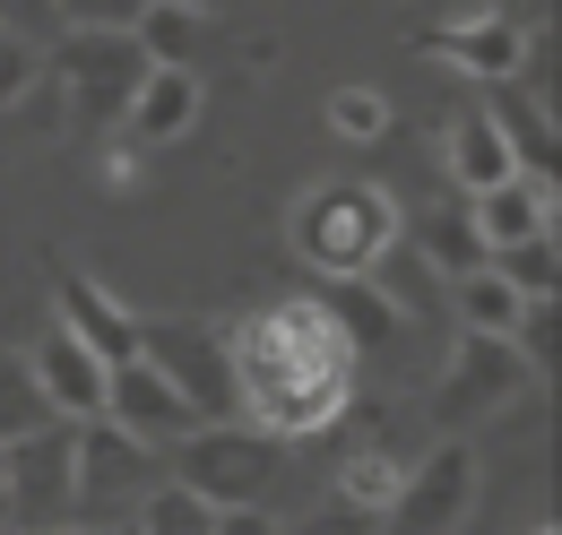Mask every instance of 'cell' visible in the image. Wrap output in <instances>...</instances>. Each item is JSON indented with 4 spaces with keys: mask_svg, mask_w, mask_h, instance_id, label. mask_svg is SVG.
Here are the masks:
<instances>
[{
    "mask_svg": "<svg viewBox=\"0 0 562 535\" xmlns=\"http://www.w3.org/2000/svg\"><path fill=\"white\" fill-rule=\"evenodd\" d=\"M450 311H459V329H485V337H510V320L528 311V294L502 276V268H468V276H450Z\"/></svg>",
    "mask_w": 562,
    "mask_h": 535,
    "instance_id": "obj_20",
    "label": "cell"
},
{
    "mask_svg": "<svg viewBox=\"0 0 562 535\" xmlns=\"http://www.w3.org/2000/svg\"><path fill=\"white\" fill-rule=\"evenodd\" d=\"M278 535H381V510H355V501H321V510H303L294 527Z\"/></svg>",
    "mask_w": 562,
    "mask_h": 535,
    "instance_id": "obj_28",
    "label": "cell"
},
{
    "mask_svg": "<svg viewBox=\"0 0 562 535\" xmlns=\"http://www.w3.org/2000/svg\"><path fill=\"white\" fill-rule=\"evenodd\" d=\"M104 182L131 191V182H139V147H104Z\"/></svg>",
    "mask_w": 562,
    "mask_h": 535,
    "instance_id": "obj_31",
    "label": "cell"
},
{
    "mask_svg": "<svg viewBox=\"0 0 562 535\" xmlns=\"http://www.w3.org/2000/svg\"><path fill=\"white\" fill-rule=\"evenodd\" d=\"M398 234H407V251H416V260L432 268L441 285L493 260V251H485V234H476V216H468V200H441V207H424L416 225H398Z\"/></svg>",
    "mask_w": 562,
    "mask_h": 535,
    "instance_id": "obj_16",
    "label": "cell"
},
{
    "mask_svg": "<svg viewBox=\"0 0 562 535\" xmlns=\"http://www.w3.org/2000/svg\"><path fill=\"white\" fill-rule=\"evenodd\" d=\"M285 467V441H269L260 423H191L182 441H173V483H191L209 510H243V501H260Z\"/></svg>",
    "mask_w": 562,
    "mask_h": 535,
    "instance_id": "obj_3",
    "label": "cell"
},
{
    "mask_svg": "<svg viewBox=\"0 0 562 535\" xmlns=\"http://www.w3.org/2000/svg\"><path fill=\"white\" fill-rule=\"evenodd\" d=\"M26 363H35V380H44V398H53V414H70V423H87V414H104V372L113 363H95L87 345H78L61 320L26 345Z\"/></svg>",
    "mask_w": 562,
    "mask_h": 535,
    "instance_id": "obj_14",
    "label": "cell"
},
{
    "mask_svg": "<svg viewBox=\"0 0 562 535\" xmlns=\"http://www.w3.org/2000/svg\"><path fill=\"white\" fill-rule=\"evenodd\" d=\"M493 113V130H502V147H510V164L528 173V182H554V113H546V95H519L510 78H502V95L485 104Z\"/></svg>",
    "mask_w": 562,
    "mask_h": 535,
    "instance_id": "obj_18",
    "label": "cell"
},
{
    "mask_svg": "<svg viewBox=\"0 0 562 535\" xmlns=\"http://www.w3.org/2000/svg\"><path fill=\"white\" fill-rule=\"evenodd\" d=\"M390 492H398V467L381 449H355L338 467V501H355V510H390Z\"/></svg>",
    "mask_w": 562,
    "mask_h": 535,
    "instance_id": "obj_26",
    "label": "cell"
},
{
    "mask_svg": "<svg viewBox=\"0 0 562 535\" xmlns=\"http://www.w3.org/2000/svg\"><path fill=\"white\" fill-rule=\"evenodd\" d=\"M519 389H528L519 345H510V337H485V329H459L450 372L432 380V423H441V441H450V432H468V423H485L493 406H510Z\"/></svg>",
    "mask_w": 562,
    "mask_h": 535,
    "instance_id": "obj_5",
    "label": "cell"
},
{
    "mask_svg": "<svg viewBox=\"0 0 562 535\" xmlns=\"http://www.w3.org/2000/svg\"><path fill=\"white\" fill-rule=\"evenodd\" d=\"M537 535H562V527H554V519H546V527H537Z\"/></svg>",
    "mask_w": 562,
    "mask_h": 535,
    "instance_id": "obj_34",
    "label": "cell"
},
{
    "mask_svg": "<svg viewBox=\"0 0 562 535\" xmlns=\"http://www.w3.org/2000/svg\"><path fill=\"white\" fill-rule=\"evenodd\" d=\"M139 9L147 0H61V26H113V35H131Z\"/></svg>",
    "mask_w": 562,
    "mask_h": 535,
    "instance_id": "obj_29",
    "label": "cell"
},
{
    "mask_svg": "<svg viewBox=\"0 0 562 535\" xmlns=\"http://www.w3.org/2000/svg\"><path fill=\"white\" fill-rule=\"evenodd\" d=\"M424 53L450 61L459 78L502 87V78L528 69V26H519V18H450V26H424Z\"/></svg>",
    "mask_w": 562,
    "mask_h": 535,
    "instance_id": "obj_11",
    "label": "cell"
},
{
    "mask_svg": "<svg viewBox=\"0 0 562 535\" xmlns=\"http://www.w3.org/2000/svg\"><path fill=\"white\" fill-rule=\"evenodd\" d=\"M104 423H122V432L147 441V449H165V441H182L200 414H191V398H182L147 354H131V363H113V372H104Z\"/></svg>",
    "mask_w": 562,
    "mask_h": 535,
    "instance_id": "obj_10",
    "label": "cell"
},
{
    "mask_svg": "<svg viewBox=\"0 0 562 535\" xmlns=\"http://www.w3.org/2000/svg\"><path fill=\"white\" fill-rule=\"evenodd\" d=\"M468 216H476L485 251H502V242H519V234L554 225V182H528V173H510V182L476 191V200H468Z\"/></svg>",
    "mask_w": 562,
    "mask_h": 535,
    "instance_id": "obj_19",
    "label": "cell"
},
{
    "mask_svg": "<svg viewBox=\"0 0 562 535\" xmlns=\"http://www.w3.org/2000/svg\"><path fill=\"white\" fill-rule=\"evenodd\" d=\"M139 535H216V510L191 483H147L139 492Z\"/></svg>",
    "mask_w": 562,
    "mask_h": 535,
    "instance_id": "obj_24",
    "label": "cell"
},
{
    "mask_svg": "<svg viewBox=\"0 0 562 535\" xmlns=\"http://www.w3.org/2000/svg\"><path fill=\"white\" fill-rule=\"evenodd\" d=\"M468 510H476V449L450 432L424 467L398 475L381 535H459V527H468Z\"/></svg>",
    "mask_w": 562,
    "mask_h": 535,
    "instance_id": "obj_7",
    "label": "cell"
},
{
    "mask_svg": "<svg viewBox=\"0 0 562 535\" xmlns=\"http://www.w3.org/2000/svg\"><path fill=\"white\" fill-rule=\"evenodd\" d=\"M191 122H200V69L147 61V78L131 87V104H122V130H131V147H173Z\"/></svg>",
    "mask_w": 562,
    "mask_h": 535,
    "instance_id": "obj_13",
    "label": "cell"
},
{
    "mask_svg": "<svg viewBox=\"0 0 562 535\" xmlns=\"http://www.w3.org/2000/svg\"><path fill=\"white\" fill-rule=\"evenodd\" d=\"M216 535H278L260 519V501H243V510H216Z\"/></svg>",
    "mask_w": 562,
    "mask_h": 535,
    "instance_id": "obj_30",
    "label": "cell"
},
{
    "mask_svg": "<svg viewBox=\"0 0 562 535\" xmlns=\"http://www.w3.org/2000/svg\"><path fill=\"white\" fill-rule=\"evenodd\" d=\"M35 87H44V53H35L18 26H0V113H9V104H26Z\"/></svg>",
    "mask_w": 562,
    "mask_h": 535,
    "instance_id": "obj_27",
    "label": "cell"
},
{
    "mask_svg": "<svg viewBox=\"0 0 562 535\" xmlns=\"http://www.w3.org/2000/svg\"><path fill=\"white\" fill-rule=\"evenodd\" d=\"M285 242H294V260L321 268V276H363L398 242V200L381 182H321V191L294 200Z\"/></svg>",
    "mask_w": 562,
    "mask_h": 535,
    "instance_id": "obj_2",
    "label": "cell"
},
{
    "mask_svg": "<svg viewBox=\"0 0 562 535\" xmlns=\"http://www.w3.org/2000/svg\"><path fill=\"white\" fill-rule=\"evenodd\" d=\"M329 130L355 138V147H372V138L390 130V95H381V87H338V95H329Z\"/></svg>",
    "mask_w": 562,
    "mask_h": 535,
    "instance_id": "obj_25",
    "label": "cell"
},
{
    "mask_svg": "<svg viewBox=\"0 0 562 535\" xmlns=\"http://www.w3.org/2000/svg\"><path fill=\"white\" fill-rule=\"evenodd\" d=\"M53 78L70 95V122H122L131 87L147 78L139 35H113V26H70L61 53H53Z\"/></svg>",
    "mask_w": 562,
    "mask_h": 535,
    "instance_id": "obj_4",
    "label": "cell"
},
{
    "mask_svg": "<svg viewBox=\"0 0 562 535\" xmlns=\"http://www.w3.org/2000/svg\"><path fill=\"white\" fill-rule=\"evenodd\" d=\"M139 354L191 398L200 423L234 414V354H225V329H216V320H139Z\"/></svg>",
    "mask_w": 562,
    "mask_h": 535,
    "instance_id": "obj_6",
    "label": "cell"
},
{
    "mask_svg": "<svg viewBox=\"0 0 562 535\" xmlns=\"http://www.w3.org/2000/svg\"><path fill=\"white\" fill-rule=\"evenodd\" d=\"M225 354H234V406H251V423H260L269 441L329 432V423L347 414L355 372H321V363H303V354L278 337L269 311L243 320V329H225Z\"/></svg>",
    "mask_w": 562,
    "mask_h": 535,
    "instance_id": "obj_1",
    "label": "cell"
},
{
    "mask_svg": "<svg viewBox=\"0 0 562 535\" xmlns=\"http://www.w3.org/2000/svg\"><path fill=\"white\" fill-rule=\"evenodd\" d=\"M200 18H209V9H182V0H147L131 35H139V53H147V61L191 69V53H200Z\"/></svg>",
    "mask_w": 562,
    "mask_h": 535,
    "instance_id": "obj_21",
    "label": "cell"
},
{
    "mask_svg": "<svg viewBox=\"0 0 562 535\" xmlns=\"http://www.w3.org/2000/svg\"><path fill=\"white\" fill-rule=\"evenodd\" d=\"M182 9H216V0H182Z\"/></svg>",
    "mask_w": 562,
    "mask_h": 535,
    "instance_id": "obj_33",
    "label": "cell"
},
{
    "mask_svg": "<svg viewBox=\"0 0 562 535\" xmlns=\"http://www.w3.org/2000/svg\"><path fill=\"white\" fill-rule=\"evenodd\" d=\"M44 423H53V398H44L35 363H26V354H0V441H26V432H44Z\"/></svg>",
    "mask_w": 562,
    "mask_h": 535,
    "instance_id": "obj_23",
    "label": "cell"
},
{
    "mask_svg": "<svg viewBox=\"0 0 562 535\" xmlns=\"http://www.w3.org/2000/svg\"><path fill=\"white\" fill-rule=\"evenodd\" d=\"M53 320H61L95 363H131V354H139V311H131L113 285H95L87 268H61V311H53Z\"/></svg>",
    "mask_w": 562,
    "mask_h": 535,
    "instance_id": "obj_12",
    "label": "cell"
},
{
    "mask_svg": "<svg viewBox=\"0 0 562 535\" xmlns=\"http://www.w3.org/2000/svg\"><path fill=\"white\" fill-rule=\"evenodd\" d=\"M493 268H502V276H510L528 303H546V294L562 285V242H554V225H537V234L502 242V251H493Z\"/></svg>",
    "mask_w": 562,
    "mask_h": 535,
    "instance_id": "obj_22",
    "label": "cell"
},
{
    "mask_svg": "<svg viewBox=\"0 0 562 535\" xmlns=\"http://www.w3.org/2000/svg\"><path fill=\"white\" fill-rule=\"evenodd\" d=\"M441 164H450V182H459V200H476V191H493V182H510L519 164H510V147H502V130H493L485 104H468L450 130H441Z\"/></svg>",
    "mask_w": 562,
    "mask_h": 535,
    "instance_id": "obj_17",
    "label": "cell"
},
{
    "mask_svg": "<svg viewBox=\"0 0 562 535\" xmlns=\"http://www.w3.org/2000/svg\"><path fill=\"white\" fill-rule=\"evenodd\" d=\"M0 527H9V467H0Z\"/></svg>",
    "mask_w": 562,
    "mask_h": 535,
    "instance_id": "obj_32",
    "label": "cell"
},
{
    "mask_svg": "<svg viewBox=\"0 0 562 535\" xmlns=\"http://www.w3.org/2000/svg\"><path fill=\"white\" fill-rule=\"evenodd\" d=\"M147 467H156V449L131 441L122 423H104V414L70 423V492L87 501V510H104V501H139Z\"/></svg>",
    "mask_w": 562,
    "mask_h": 535,
    "instance_id": "obj_9",
    "label": "cell"
},
{
    "mask_svg": "<svg viewBox=\"0 0 562 535\" xmlns=\"http://www.w3.org/2000/svg\"><path fill=\"white\" fill-rule=\"evenodd\" d=\"M312 303H321V311H329V329L355 345V363H363V354H381V345H398V329H407V320H398V303H390L372 276H321V294H312Z\"/></svg>",
    "mask_w": 562,
    "mask_h": 535,
    "instance_id": "obj_15",
    "label": "cell"
},
{
    "mask_svg": "<svg viewBox=\"0 0 562 535\" xmlns=\"http://www.w3.org/2000/svg\"><path fill=\"white\" fill-rule=\"evenodd\" d=\"M0 467H9V527H53L78 501L70 492V414H53L26 441H0Z\"/></svg>",
    "mask_w": 562,
    "mask_h": 535,
    "instance_id": "obj_8",
    "label": "cell"
}]
</instances>
